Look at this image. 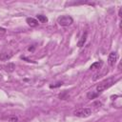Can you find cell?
<instances>
[{
  "instance_id": "cell-16",
  "label": "cell",
  "mask_w": 122,
  "mask_h": 122,
  "mask_svg": "<svg viewBox=\"0 0 122 122\" xmlns=\"http://www.w3.org/2000/svg\"><path fill=\"white\" fill-rule=\"evenodd\" d=\"M33 50H34V47H31V48L30 47V48H29V51H33Z\"/></svg>"
},
{
  "instance_id": "cell-13",
  "label": "cell",
  "mask_w": 122,
  "mask_h": 122,
  "mask_svg": "<svg viewBox=\"0 0 122 122\" xmlns=\"http://www.w3.org/2000/svg\"><path fill=\"white\" fill-rule=\"evenodd\" d=\"M68 96H69V94H68L67 92H64L63 93H60V94H59V97H60L61 99H66V97H68Z\"/></svg>"
},
{
  "instance_id": "cell-5",
  "label": "cell",
  "mask_w": 122,
  "mask_h": 122,
  "mask_svg": "<svg viewBox=\"0 0 122 122\" xmlns=\"http://www.w3.org/2000/svg\"><path fill=\"white\" fill-rule=\"evenodd\" d=\"M26 22L28 23V25L29 26H30V27H37L38 26V21L35 19V18H32V17H28L27 19H26Z\"/></svg>"
},
{
  "instance_id": "cell-12",
  "label": "cell",
  "mask_w": 122,
  "mask_h": 122,
  "mask_svg": "<svg viewBox=\"0 0 122 122\" xmlns=\"http://www.w3.org/2000/svg\"><path fill=\"white\" fill-rule=\"evenodd\" d=\"M8 121H9V122H17V121H18V118H17V116H15V115H10V116L8 117Z\"/></svg>"
},
{
  "instance_id": "cell-14",
  "label": "cell",
  "mask_w": 122,
  "mask_h": 122,
  "mask_svg": "<svg viewBox=\"0 0 122 122\" xmlns=\"http://www.w3.org/2000/svg\"><path fill=\"white\" fill-rule=\"evenodd\" d=\"M62 85V82H59V83H56V85H51L50 87L51 88H57V87H60Z\"/></svg>"
},
{
  "instance_id": "cell-17",
  "label": "cell",
  "mask_w": 122,
  "mask_h": 122,
  "mask_svg": "<svg viewBox=\"0 0 122 122\" xmlns=\"http://www.w3.org/2000/svg\"><path fill=\"white\" fill-rule=\"evenodd\" d=\"M1 69H2V66H1V65H0V70H1Z\"/></svg>"
},
{
  "instance_id": "cell-10",
  "label": "cell",
  "mask_w": 122,
  "mask_h": 122,
  "mask_svg": "<svg viewBox=\"0 0 122 122\" xmlns=\"http://www.w3.org/2000/svg\"><path fill=\"white\" fill-rule=\"evenodd\" d=\"M97 96H98V93H97L96 92H94V91L89 92L87 93V97H88L89 99H93V98H95V97H97Z\"/></svg>"
},
{
  "instance_id": "cell-7",
  "label": "cell",
  "mask_w": 122,
  "mask_h": 122,
  "mask_svg": "<svg viewBox=\"0 0 122 122\" xmlns=\"http://www.w3.org/2000/svg\"><path fill=\"white\" fill-rule=\"evenodd\" d=\"M86 39H87V31H85V32L83 33V35L81 36L80 40H79L78 43H77V46H78V47L84 46V44H85V42H86Z\"/></svg>"
},
{
  "instance_id": "cell-4",
  "label": "cell",
  "mask_w": 122,
  "mask_h": 122,
  "mask_svg": "<svg viewBox=\"0 0 122 122\" xmlns=\"http://www.w3.org/2000/svg\"><path fill=\"white\" fill-rule=\"evenodd\" d=\"M116 61H117V53L114 52V51L111 52L109 54V57H108V63H109V65L111 67H113L115 65Z\"/></svg>"
},
{
  "instance_id": "cell-8",
  "label": "cell",
  "mask_w": 122,
  "mask_h": 122,
  "mask_svg": "<svg viewBox=\"0 0 122 122\" xmlns=\"http://www.w3.org/2000/svg\"><path fill=\"white\" fill-rule=\"evenodd\" d=\"M14 69H15V65H14L13 63H11V62L8 63V64L5 66V70H6L7 71H9V72L13 71H14Z\"/></svg>"
},
{
  "instance_id": "cell-3",
  "label": "cell",
  "mask_w": 122,
  "mask_h": 122,
  "mask_svg": "<svg viewBox=\"0 0 122 122\" xmlns=\"http://www.w3.org/2000/svg\"><path fill=\"white\" fill-rule=\"evenodd\" d=\"M73 114L77 117H88L92 114V110L90 108H81L74 111Z\"/></svg>"
},
{
  "instance_id": "cell-18",
  "label": "cell",
  "mask_w": 122,
  "mask_h": 122,
  "mask_svg": "<svg viewBox=\"0 0 122 122\" xmlns=\"http://www.w3.org/2000/svg\"><path fill=\"white\" fill-rule=\"evenodd\" d=\"M1 78H2V77H1V75H0V80H1Z\"/></svg>"
},
{
  "instance_id": "cell-2",
  "label": "cell",
  "mask_w": 122,
  "mask_h": 122,
  "mask_svg": "<svg viewBox=\"0 0 122 122\" xmlns=\"http://www.w3.org/2000/svg\"><path fill=\"white\" fill-rule=\"evenodd\" d=\"M72 22H73V19L70 15H62V16H59L57 18V23L63 27L70 26L72 24Z\"/></svg>"
},
{
  "instance_id": "cell-11",
  "label": "cell",
  "mask_w": 122,
  "mask_h": 122,
  "mask_svg": "<svg viewBox=\"0 0 122 122\" xmlns=\"http://www.w3.org/2000/svg\"><path fill=\"white\" fill-rule=\"evenodd\" d=\"M37 21H39L40 23H46V22L48 21V18H47L45 15L38 14V15H37Z\"/></svg>"
},
{
  "instance_id": "cell-15",
  "label": "cell",
  "mask_w": 122,
  "mask_h": 122,
  "mask_svg": "<svg viewBox=\"0 0 122 122\" xmlns=\"http://www.w3.org/2000/svg\"><path fill=\"white\" fill-rule=\"evenodd\" d=\"M6 33V30L4 28H0V36L1 35H4Z\"/></svg>"
},
{
  "instance_id": "cell-6",
  "label": "cell",
  "mask_w": 122,
  "mask_h": 122,
  "mask_svg": "<svg viewBox=\"0 0 122 122\" xmlns=\"http://www.w3.org/2000/svg\"><path fill=\"white\" fill-rule=\"evenodd\" d=\"M12 53L11 52H7V51H5V52H1L0 53V60H2V61H6V60H9V59H10L11 57H12Z\"/></svg>"
},
{
  "instance_id": "cell-9",
  "label": "cell",
  "mask_w": 122,
  "mask_h": 122,
  "mask_svg": "<svg viewBox=\"0 0 122 122\" xmlns=\"http://www.w3.org/2000/svg\"><path fill=\"white\" fill-rule=\"evenodd\" d=\"M102 61H97V62H94L93 64H92L91 65V67H90V69L91 70H95V69H99L101 66H102Z\"/></svg>"
},
{
  "instance_id": "cell-1",
  "label": "cell",
  "mask_w": 122,
  "mask_h": 122,
  "mask_svg": "<svg viewBox=\"0 0 122 122\" xmlns=\"http://www.w3.org/2000/svg\"><path fill=\"white\" fill-rule=\"evenodd\" d=\"M112 84H113V79L105 80V81H103L102 83H100V84H98V85L96 86L94 92H96L99 94V93L102 92L103 91H105V90H107L108 88H110L111 86H112Z\"/></svg>"
}]
</instances>
